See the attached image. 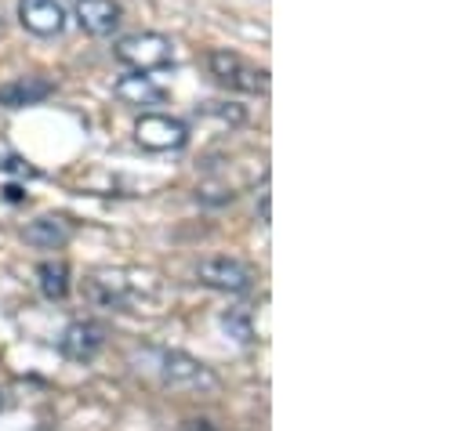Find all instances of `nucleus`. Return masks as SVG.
<instances>
[{
    "instance_id": "obj_12",
    "label": "nucleus",
    "mask_w": 468,
    "mask_h": 431,
    "mask_svg": "<svg viewBox=\"0 0 468 431\" xmlns=\"http://www.w3.org/2000/svg\"><path fill=\"white\" fill-rule=\"evenodd\" d=\"M37 283H40V294L48 301H62L69 294V265L66 261H44L37 268Z\"/></svg>"
},
{
    "instance_id": "obj_11",
    "label": "nucleus",
    "mask_w": 468,
    "mask_h": 431,
    "mask_svg": "<svg viewBox=\"0 0 468 431\" xmlns=\"http://www.w3.org/2000/svg\"><path fill=\"white\" fill-rule=\"evenodd\" d=\"M69 236H73V225L58 215H44L26 225V243L40 247V250H55V247L69 243Z\"/></svg>"
},
{
    "instance_id": "obj_16",
    "label": "nucleus",
    "mask_w": 468,
    "mask_h": 431,
    "mask_svg": "<svg viewBox=\"0 0 468 431\" xmlns=\"http://www.w3.org/2000/svg\"><path fill=\"white\" fill-rule=\"evenodd\" d=\"M189 431H211V428H207V421H189Z\"/></svg>"
},
{
    "instance_id": "obj_10",
    "label": "nucleus",
    "mask_w": 468,
    "mask_h": 431,
    "mask_svg": "<svg viewBox=\"0 0 468 431\" xmlns=\"http://www.w3.org/2000/svg\"><path fill=\"white\" fill-rule=\"evenodd\" d=\"M123 106H164L167 102V91L156 88L145 73H131V77H120L117 88H113Z\"/></svg>"
},
{
    "instance_id": "obj_15",
    "label": "nucleus",
    "mask_w": 468,
    "mask_h": 431,
    "mask_svg": "<svg viewBox=\"0 0 468 431\" xmlns=\"http://www.w3.org/2000/svg\"><path fill=\"white\" fill-rule=\"evenodd\" d=\"M4 196H7V200H11V204H22V200H26V196H22V189H18V185H7V189H4Z\"/></svg>"
},
{
    "instance_id": "obj_17",
    "label": "nucleus",
    "mask_w": 468,
    "mask_h": 431,
    "mask_svg": "<svg viewBox=\"0 0 468 431\" xmlns=\"http://www.w3.org/2000/svg\"><path fill=\"white\" fill-rule=\"evenodd\" d=\"M0 403H4V399H0Z\"/></svg>"
},
{
    "instance_id": "obj_6",
    "label": "nucleus",
    "mask_w": 468,
    "mask_h": 431,
    "mask_svg": "<svg viewBox=\"0 0 468 431\" xmlns=\"http://www.w3.org/2000/svg\"><path fill=\"white\" fill-rule=\"evenodd\" d=\"M106 348V326L91 323V320H77L62 330L58 337V352L69 363H91L99 352Z\"/></svg>"
},
{
    "instance_id": "obj_8",
    "label": "nucleus",
    "mask_w": 468,
    "mask_h": 431,
    "mask_svg": "<svg viewBox=\"0 0 468 431\" xmlns=\"http://www.w3.org/2000/svg\"><path fill=\"white\" fill-rule=\"evenodd\" d=\"M73 15H77V22H80L84 33H91V37H110L120 26V15H123V11H120L117 0H77Z\"/></svg>"
},
{
    "instance_id": "obj_13",
    "label": "nucleus",
    "mask_w": 468,
    "mask_h": 431,
    "mask_svg": "<svg viewBox=\"0 0 468 431\" xmlns=\"http://www.w3.org/2000/svg\"><path fill=\"white\" fill-rule=\"evenodd\" d=\"M222 326H226V333L236 337L239 344H250V341H254V326H250V316H247L243 309H229V312L222 316Z\"/></svg>"
},
{
    "instance_id": "obj_4",
    "label": "nucleus",
    "mask_w": 468,
    "mask_h": 431,
    "mask_svg": "<svg viewBox=\"0 0 468 431\" xmlns=\"http://www.w3.org/2000/svg\"><path fill=\"white\" fill-rule=\"evenodd\" d=\"M134 138L142 149H153V152H171V149H182L189 142V127L175 116H164V112H153V116H142L138 127H134Z\"/></svg>"
},
{
    "instance_id": "obj_3",
    "label": "nucleus",
    "mask_w": 468,
    "mask_h": 431,
    "mask_svg": "<svg viewBox=\"0 0 468 431\" xmlns=\"http://www.w3.org/2000/svg\"><path fill=\"white\" fill-rule=\"evenodd\" d=\"M197 279L222 294H247L254 287V268L236 258H207V261H200Z\"/></svg>"
},
{
    "instance_id": "obj_7",
    "label": "nucleus",
    "mask_w": 468,
    "mask_h": 431,
    "mask_svg": "<svg viewBox=\"0 0 468 431\" xmlns=\"http://www.w3.org/2000/svg\"><path fill=\"white\" fill-rule=\"evenodd\" d=\"M18 22L33 37H58L66 29V7L58 0H18Z\"/></svg>"
},
{
    "instance_id": "obj_5",
    "label": "nucleus",
    "mask_w": 468,
    "mask_h": 431,
    "mask_svg": "<svg viewBox=\"0 0 468 431\" xmlns=\"http://www.w3.org/2000/svg\"><path fill=\"white\" fill-rule=\"evenodd\" d=\"M160 377H164V384H171V388H193V392H211V388H218V381H215V373L200 363V359H193V355H186V352H164V359H160Z\"/></svg>"
},
{
    "instance_id": "obj_9",
    "label": "nucleus",
    "mask_w": 468,
    "mask_h": 431,
    "mask_svg": "<svg viewBox=\"0 0 468 431\" xmlns=\"http://www.w3.org/2000/svg\"><path fill=\"white\" fill-rule=\"evenodd\" d=\"M55 95V84L44 80V77H22V80H11L0 88V106L7 109H22V106H37L44 99Z\"/></svg>"
},
{
    "instance_id": "obj_2",
    "label": "nucleus",
    "mask_w": 468,
    "mask_h": 431,
    "mask_svg": "<svg viewBox=\"0 0 468 431\" xmlns=\"http://www.w3.org/2000/svg\"><path fill=\"white\" fill-rule=\"evenodd\" d=\"M207 66H211V77L233 91H243V95H265L269 91V73L236 51H211Z\"/></svg>"
},
{
    "instance_id": "obj_14",
    "label": "nucleus",
    "mask_w": 468,
    "mask_h": 431,
    "mask_svg": "<svg viewBox=\"0 0 468 431\" xmlns=\"http://www.w3.org/2000/svg\"><path fill=\"white\" fill-rule=\"evenodd\" d=\"M0 167H7V171H18V174H33V167H26L22 160H7V163H0Z\"/></svg>"
},
{
    "instance_id": "obj_1",
    "label": "nucleus",
    "mask_w": 468,
    "mask_h": 431,
    "mask_svg": "<svg viewBox=\"0 0 468 431\" xmlns=\"http://www.w3.org/2000/svg\"><path fill=\"white\" fill-rule=\"evenodd\" d=\"M113 55L134 73H153L171 66V40L164 33H127L117 40Z\"/></svg>"
}]
</instances>
